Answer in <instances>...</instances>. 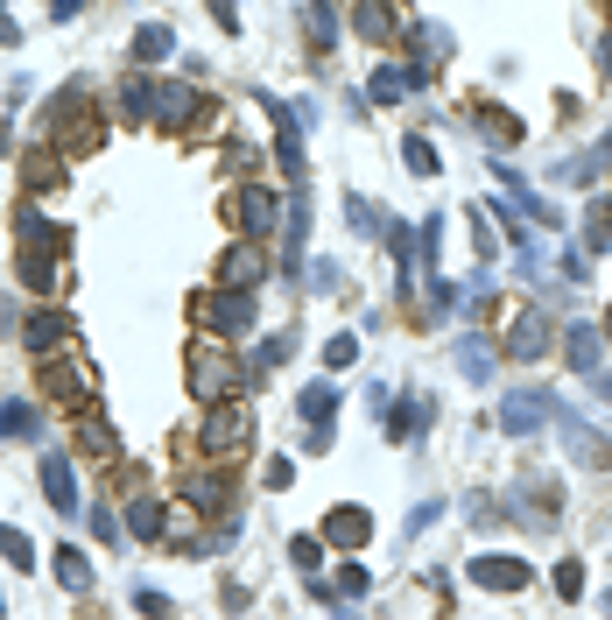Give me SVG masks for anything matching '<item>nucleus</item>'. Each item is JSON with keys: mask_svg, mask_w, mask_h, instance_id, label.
I'll list each match as a JSON object with an SVG mask.
<instances>
[{"mask_svg": "<svg viewBox=\"0 0 612 620\" xmlns=\"http://www.w3.org/2000/svg\"><path fill=\"white\" fill-rule=\"evenodd\" d=\"M240 374H247V367L226 352V338H218V346H212V338H198V346H190V360H184V381H190V395H198L204 409H212V402H233Z\"/></svg>", "mask_w": 612, "mask_h": 620, "instance_id": "1", "label": "nucleus"}, {"mask_svg": "<svg viewBox=\"0 0 612 620\" xmlns=\"http://www.w3.org/2000/svg\"><path fill=\"white\" fill-rule=\"evenodd\" d=\"M42 135L50 141H64L71 156H85V149H99V113H92V99H85V85H71V92H57L50 99V121H42Z\"/></svg>", "mask_w": 612, "mask_h": 620, "instance_id": "2", "label": "nucleus"}, {"mask_svg": "<svg viewBox=\"0 0 612 620\" xmlns=\"http://www.w3.org/2000/svg\"><path fill=\"white\" fill-rule=\"evenodd\" d=\"M42 395H50V402H64V409H92V402H99V374H92V360H85V352H64V346H57L50 360H42Z\"/></svg>", "mask_w": 612, "mask_h": 620, "instance_id": "3", "label": "nucleus"}, {"mask_svg": "<svg viewBox=\"0 0 612 620\" xmlns=\"http://www.w3.org/2000/svg\"><path fill=\"white\" fill-rule=\"evenodd\" d=\"M198 445L212 451L218 466H233V459H247V445H253V417L240 402H212V417H204V431H198Z\"/></svg>", "mask_w": 612, "mask_h": 620, "instance_id": "4", "label": "nucleus"}, {"mask_svg": "<svg viewBox=\"0 0 612 620\" xmlns=\"http://www.w3.org/2000/svg\"><path fill=\"white\" fill-rule=\"evenodd\" d=\"M282 204H289V198H275V190H261V184H240V190L226 198V219H233V233H240V240H267Z\"/></svg>", "mask_w": 612, "mask_h": 620, "instance_id": "5", "label": "nucleus"}, {"mask_svg": "<svg viewBox=\"0 0 612 620\" xmlns=\"http://www.w3.org/2000/svg\"><path fill=\"white\" fill-rule=\"evenodd\" d=\"M549 417H557V395H549V388H514V395H500V431H507V437H535Z\"/></svg>", "mask_w": 612, "mask_h": 620, "instance_id": "6", "label": "nucleus"}, {"mask_svg": "<svg viewBox=\"0 0 612 620\" xmlns=\"http://www.w3.org/2000/svg\"><path fill=\"white\" fill-rule=\"evenodd\" d=\"M261 107L275 113V162L289 184H303V121H296V107H282L275 92H261Z\"/></svg>", "mask_w": 612, "mask_h": 620, "instance_id": "7", "label": "nucleus"}, {"mask_svg": "<svg viewBox=\"0 0 612 620\" xmlns=\"http://www.w3.org/2000/svg\"><path fill=\"white\" fill-rule=\"evenodd\" d=\"M267 283V255H261V240H233L226 255H218V289H261Z\"/></svg>", "mask_w": 612, "mask_h": 620, "instance_id": "8", "label": "nucleus"}, {"mask_svg": "<svg viewBox=\"0 0 612 620\" xmlns=\"http://www.w3.org/2000/svg\"><path fill=\"white\" fill-rule=\"evenodd\" d=\"M296 409H303V423H310V437L303 445L310 451H332V417H338V381H310L303 395H296Z\"/></svg>", "mask_w": 612, "mask_h": 620, "instance_id": "9", "label": "nucleus"}, {"mask_svg": "<svg viewBox=\"0 0 612 620\" xmlns=\"http://www.w3.org/2000/svg\"><path fill=\"white\" fill-rule=\"evenodd\" d=\"M204 113V99H198V85H176V78H155V113L148 121L155 127H170V135H184L190 121Z\"/></svg>", "mask_w": 612, "mask_h": 620, "instance_id": "10", "label": "nucleus"}, {"mask_svg": "<svg viewBox=\"0 0 612 620\" xmlns=\"http://www.w3.org/2000/svg\"><path fill=\"white\" fill-rule=\"evenodd\" d=\"M198 318L212 324L218 338H240V332H253V297H247V289H218V297H198Z\"/></svg>", "mask_w": 612, "mask_h": 620, "instance_id": "11", "label": "nucleus"}, {"mask_svg": "<svg viewBox=\"0 0 612 620\" xmlns=\"http://www.w3.org/2000/svg\"><path fill=\"white\" fill-rule=\"evenodd\" d=\"M549 423H557V437H563V445L577 451V466H612V445H605L599 431H591L585 417H577L571 402H557V417H549Z\"/></svg>", "mask_w": 612, "mask_h": 620, "instance_id": "12", "label": "nucleus"}, {"mask_svg": "<svg viewBox=\"0 0 612 620\" xmlns=\"http://www.w3.org/2000/svg\"><path fill=\"white\" fill-rule=\"evenodd\" d=\"M352 36H366V42H401V36H409V14H401L395 0H360V8H352Z\"/></svg>", "mask_w": 612, "mask_h": 620, "instance_id": "13", "label": "nucleus"}, {"mask_svg": "<svg viewBox=\"0 0 612 620\" xmlns=\"http://www.w3.org/2000/svg\"><path fill=\"white\" fill-rule=\"evenodd\" d=\"M472 585H479V593H528L535 571L521 565V557H472Z\"/></svg>", "mask_w": 612, "mask_h": 620, "instance_id": "14", "label": "nucleus"}, {"mask_svg": "<svg viewBox=\"0 0 612 620\" xmlns=\"http://www.w3.org/2000/svg\"><path fill=\"white\" fill-rule=\"evenodd\" d=\"M549 352V318L542 310H514V324H507V360H542Z\"/></svg>", "mask_w": 612, "mask_h": 620, "instance_id": "15", "label": "nucleus"}, {"mask_svg": "<svg viewBox=\"0 0 612 620\" xmlns=\"http://www.w3.org/2000/svg\"><path fill=\"white\" fill-rule=\"evenodd\" d=\"M64 338H71V318H64V310H28V318H22V346L36 352V360H50Z\"/></svg>", "mask_w": 612, "mask_h": 620, "instance_id": "16", "label": "nucleus"}, {"mask_svg": "<svg viewBox=\"0 0 612 620\" xmlns=\"http://www.w3.org/2000/svg\"><path fill=\"white\" fill-rule=\"evenodd\" d=\"M415 92H423L415 64H380V71L366 78V99H373V107H401V99H415Z\"/></svg>", "mask_w": 612, "mask_h": 620, "instance_id": "17", "label": "nucleus"}, {"mask_svg": "<svg viewBox=\"0 0 612 620\" xmlns=\"http://www.w3.org/2000/svg\"><path fill=\"white\" fill-rule=\"evenodd\" d=\"M303 240H310V198L289 190V204H282V269H303Z\"/></svg>", "mask_w": 612, "mask_h": 620, "instance_id": "18", "label": "nucleus"}, {"mask_svg": "<svg viewBox=\"0 0 612 620\" xmlns=\"http://www.w3.org/2000/svg\"><path fill=\"white\" fill-rule=\"evenodd\" d=\"M14 269H22V289H36V297H50V289L64 283L57 247H14Z\"/></svg>", "mask_w": 612, "mask_h": 620, "instance_id": "19", "label": "nucleus"}, {"mask_svg": "<svg viewBox=\"0 0 612 620\" xmlns=\"http://www.w3.org/2000/svg\"><path fill=\"white\" fill-rule=\"evenodd\" d=\"M42 494H50L57 514H78V480H71V459H64V451H42Z\"/></svg>", "mask_w": 612, "mask_h": 620, "instance_id": "20", "label": "nucleus"}, {"mask_svg": "<svg viewBox=\"0 0 612 620\" xmlns=\"http://www.w3.org/2000/svg\"><path fill=\"white\" fill-rule=\"evenodd\" d=\"M324 536H332L338 550H360V543L373 536V514H366V508H352V500H346V508H332V514H324Z\"/></svg>", "mask_w": 612, "mask_h": 620, "instance_id": "21", "label": "nucleus"}, {"mask_svg": "<svg viewBox=\"0 0 612 620\" xmlns=\"http://www.w3.org/2000/svg\"><path fill=\"white\" fill-rule=\"evenodd\" d=\"M121 522H127V543H162V500L141 486V494L127 500V514H121Z\"/></svg>", "mask_w": 612, "mask_h": 620, "instance_id": "22", "label": "nucleus"}, {"mask_svg": "<svg viewBox=\"0 0 612 620\" xmlns=\"http://www.w3.org/2000/svg\"><path fill=\"white\" fill-rule=\"evenodd\" d=\"M409 36H415V78L429 85V71H437L444 57H451V28H437V22H415Z\"/></svg>", "mask_w": 612, "mask_h": 620, "instance_id": "23", "label": "nucleus"}, {"mask_svg": "<svg viewBox=\"0 0 612 620\" xmlns=\"http://www.w3.org/2000/svg\"><path fill=\"white\" fill-rule=\"evenodd\" d=\"M451 360H458V374H465V381H492V367H500V352H492L479 332H465V338L451 346Z\"/></svg>", "mask_w": 612, "mask_h": 620, "instance_id": "24", "label": "nucleus"}, {"mask_svg": "<svg viewBox=\"0 0 612 620\" xmlns=\"http://www.w3.org/2000/svg\"><path fill=\"white\" fill-rule=\"evenodd\" d=\"M563 352H571V367H577V374H599L605 332H591V324H571V332H563Z\"/></svg>", "mask_w": 612, "mask_h": 620, "instance_id": "25", "label": "nucleus"}, {"mask_svg": "<svg viewBox=\"0 0 612 620\" xmlns=\"http://www.w3.org/2000/svg\"><path fill=\"white\" fill-rule=\"evenodd\" d=\"M507 212H514V219H535V226H557V233H563V212H557L549 198H535L528 184H507Z\"/></svg>", "mask_w": 612, "mask_h": 620, "instance_id": "26", "label": "nucleus"}, {"mask_svg": "<svg viewBox=\"0 0 612 620\" xmlns=\"http://www.w3.org/2000/svg\"><path fill=\"white\" fill-rule=\"evenodd\" d=\"M423 423H429V402H395L380 417V431L395 437V445H415V437H423Z\"/></svg>", "mask_w": 612, "mask_h": 620, "instance_id": "27", "label": "nucleus"}, {"mask_svg": "<svg viewBox=\"0 0 612 620\" xmlns=\"http://www.w3.org/2000/svg\"><path fill=\"white\" fill-rule=\"evenodd\" d=\"M612 247V190L585 204V255H605Z\"/></svg>", "mask_w": 612, "mask_h": 620, "instance_id": "28", "label": "nucleus"}, {"mask_svg": "<svg viewBox=\"0 0 612 620\" xmlns=\"http://www.w3.org/2000/svg\"><path fill=\"white\" fill-rule=\"evenodd\" d=\"M22 184H28V190H57V184H64V156L28 149V162H22Z\"/></svg>", "mask_w": 612, "mask_h": 620, "instance_id": "29", "label": "nucleus"}, {"mask_svg": "<svg viewBox=\"0 0 612 620\" xmlns=\"http://www.w3.org/2000/svg\"><path fill=\"white\" fill-rule=\"evenodd\" d=\"M14 240H22V247H64V233H57L50 219L36 212V204H22V219H14Z\"/></svg>", "mask_w": 612, "mask_h": 620, "instance_id": "30", "label": "nucleus"}, {"mask_svg": "<svg viewBox=\"0 0 612 620\" xmlns=\"http://www.w3.org/2000/svg\"><path fill=\"white\" fill-rule=\"evenodd\" d=\"M50 571H57V585H64V593H92V565H85V550H57Z\"/></svg>", "mask_w": 612, "mask_h": 620, "instance_id": "31", "label": "nucleus"}, {"mask_svg": "<svg viewBox=\"0 0 612 620\" xmlns=\"http://www.w3.org/2000/svg\"><path fill=\"white\" fill-rule=\"evenodd\" d=\"M121 113L127 121H148V113H155V78H148V71H134L121 85Z\"/></svg>", "mask_w": 612, "mask_h": 620, "instance_id": "32", "label": "nucleus"}, {"mask_svg": "<svg viewBox=\"0 0 612 620\" xmlns=\"http://www.w3.org/2000/svg\"><path fill=\"white\" fill-rule=\"evenodd\" d=\"M296 352V332H275V338H261V346H253V360H247V374H275L282 360H289Z\"/></svg>", "mask_w": 612, "mask_h": 620, "instance_id": "33", "label": "nucleus"}, {"mask_svg": "<svg viewBox=\"0 0 612 620\" xmlns=\"http://www.w3.org/2000/svg\"><path fill=\"white\" fill-rule=\"evenodd\" d=\"M78 451H85V459H121V437L92 417V423H78Z\"/></svg>", "mask_w": 612, "mask_h": 620, "instance_id": "34", "label": "nucleus"}, {"mask_svg": "<svg viewBox=\"0 0 612 620\" xmlns=\"http://www.w3.org/2000/svg\"><path fill=\"white\" fill-rule=\"evenodd\" d=\"M557 508H563V494H549V480H528V486H521V514H528V522H549Z\"/></svg>", "mask_w": 612, "mask_h": 620, "instance_id": "35", "label": "nucleus"}, {"mask_svg": "<svg viewBox=\"0 0 612 620\" xmlns=\"http://www.w3.org/2000/svg\"><path fill=\"white\" fill-rule=\"evenodd\" d=\"M176 50V36H170V28H141V36H134V64H162V57H170Z\"/></svg>", "mask_w": 612, "mask_h": 620, "instance_id": "36", "label": "nucleus"}, {"mask_svg": "<svg viewBox=\"0 0 612 620\" xmlns=\"http://www.w3.org/2000/svg\"><path fill=\"white\" fill-rule=\"evenodd\" d=\"M190 500H198V508H226L233 480H226V472H198V480H190Z\"/></svg>", "mask_w": 612, "mask_h": 620, "instance_id": "37", "label": "nucleus"}, {"mask_svg": "<svg viewBox=\"0 0 612 620\" xmlns=\"http://www.w3.org/2000/svg\"><path fill=\"white\" fill-rule=\"evenodd\" d=\"M479 127H486L492 141H500V149H514V141H521V121H514L507 107H479Z\"/></svg>", "mask_w": 612, "mask_h": 620, "instance_id": "38", "label": "nucleus"}, {"mask_svg": "<svg viewBox=\"0 0 612 620\" xmlns=\"http://www.w3.org/2000/svg\"><path fill=\"white\" fill-rule=\"evenodd\" d=\"M401 162H409L415 176H437V170H444V156L429 149V135H409V141H401Z\"/></svg>", "mask_w": 612, "mask_h": 620, "instance_id": "39", "label": "nucleus"}, {"mask_svg": "<svg viewBox=\"0 0 612 620\" xmlns=\"http://www.w3.org/2000/svg\"><path fill=\"white\" fill-rule=\"evenodd\" d=\"M0 557H8L14 571H36V543H28V536H22V529H14V522L0 529Z\"/></svg>", "mask_w": 612, "mask_h": 620, "instance_id": "40", "label": "nucleus"}, {"mask_svg": "<svg viewBox=\"0 0 612 620\" xmlns=\"http://www.w3.org/2000/svg\"><path fill=\"white\" fill-rule=\"evenodd\" d=\"M0 437H36V409L28 402H0Z\"/></svg>", "mask_w": 612, "mask_h": 620, "instance_id": "41", "label": "nucleus"}, {"mask_svg": "<svg viewBox=\"0 0 612 620\" xmlns=\"http://www.w3.org/2000/svg\"><path fill=\"white\" fill-rule=\"evenodd\" d=\"M605 170V156L591 149V156H571V162H557V184H591V176Z\"/></svg>", "mask_w": 612, "mask_h": 620, "instance_id": "42", "label": "nucleus"}, {"mask_svg": "<svg viewBox=\"0 0 612 620\" xmlns=\"http://www.w3.org/2000/svg\"><path fill=\"white\" fill-rule=\"evenodd\" d=\"M289 565L303 571V579H317V565H324V543H317V536H296V543H289Z\"/></svg>", "mask_w": 612, "mask_h": 620, "instance_id": "43", "label": "nucleus"}, {"mask_svg": "<svg viewBox=\"0 0 612 620\" xmlns=\"http://www.w3.org/2000/svg\"><path fill=\"white\" fill-rule=\"evenodd\" d=\"M577 593H585V565L563 557V565H557V599H577Z\"/></svg>", "mask_w": 612, "mask_h": 620, "instance_id": "44", "label": "nucleus"}, {"mask_svg": "<svg viewBox=\"0 0 612 620\" xmlns=\"http://www.w3.org/2000/svg\"><path fill=\"white\" fill-rule=\"evenodd\" d=\"M352 352H360V332H338L332 346H324V367L338 374V367H352Z\"/></svg>", "mask_w": 612, "mask_h": 620, "instance_id": "45", "label": "nucleus"}, {"mask_svg": "<svg viewBox=\"0 0 612 620\" xmlns=\"http://www.w3.org/2000/svg\"><path fill=\"white\" fill-rule=\"evenodd\" d=\"M92 529H99V536H107V543H127V522H121V514L107 508V500H99V508H92Z\"/></svg>", "mask_w": 612, "mask_h": 620, "instance_id": "46", "label": "nucleus"}, {"mask_svg": "<svg viewBox=\"0 0 612 620\" xmlns=\"http://www.w3.org/2000/svg\"><path fill=\"white\" fill-rule=\"evenodd\" d=\"M346 219H352V226H360V233H380V226H387V219H380V212H373V204H366V198H346Z\"/></svg>", "mask_w": 612, "mask_h": 620, "instance_id": "47", "label": "nucleus"}, {"mask_svg": "<svg viewBox=\"0 0 612 620\" xmlns=\"http://www.w3.org/2000/svg\"><path fill=\"white\" fill-rule=\"evenodd\" d=\"M134 607H141L148 620H170V599H162L155 585H134Z\"/></svg>", "mask_w": 612, "mask_h": 620, "instance_id": "48", "label": "nucleus"}, {"mask_svg": "<svg viewBox=\"0 0 612 620\" xmlns=\"http://www.w3.org/2000/svg\"><path fill=\"white\" fill-rule=\"evenodd\" d=\"M332 593H338V599H366V571H360V565H346V571H338V585H332Z\"/></svg>", "mask_w": 612, "mask_h": 620, "instance_id": "49", "label": "nucleus"}, {"mask_svg": "<svg viewBox=\"0 0 612 620\" xmlns=\"http://www.w3.org/2000/svg\"><path fill=\"white\" fill-rule=\"evenodd\" d=\"M472 247H479V261H492V219H486V212L472 219Z\"/></svg>", "mask_w": 612, "mask_h": 620, "instance_id": "50", "label": "nucleus"}, {"mask_svg": "<svg viewBox=\"0 0 612 620\" xmlns=\"http://www.w3.org/2000/svg\"><path fill=\"white\" fill-rule=\"evenodd\" d=\"M267 486H275V494H282V486H296V466L289 459H267Z\"/></svg>", "mask_w": 612, "mask_h": 620, "instance_id": "51", "label": "nucleus"}, {"mask_svg": "<svg viewBox=\"0 0 612 620\" xmlns=\"http://www.w3.org/2000/svg\"><path fill=\"white\" fill-rule=\"evenodd\" d=\"M212 14H218V28H226V36L240 28V0H212Z\"/></svg>", "mask_w": 612, "mask_h": 620, "instance_id": "52", "label": "nucleus"}, {"mask_svg": "<svg viewBox=\"0 0 612 620\" xmlns=\"http://www.w3.org/2000/svg\"><path fill=\"white\" fill-rule=\"evenodd\" d=\"M437 514H444V508H437V500H423V508H415V514H409V536H423V529H429V522H437Z\"/></svg>", "mask_w": 612, "mask_h": 620, "instance_id": "53", "label": "nucleus"}, {"mask_svg": "<svg viewBox=\"0 0 612 620\" xmlns=\"http://www.w3.org/2000/svg\"><path fill=\"white\" fill-rule=\"evenodd\" d=\"M0 332H22V303L14 297H0Z\"/></svg>", "mask_w": 612, "mask_h": 620, "instance_id": "54", "label": "nucleus"}, {"mask_svg": "<svg viewBox=\"0 0 612 620\" xmlns=\"http://www.w3.org/2000/svg\"><path fill=\"white\" fill-rule=\"evenodd\" d=\"M0 42H22V28L8 22V0H0Z\"/></svg>", "mask_w": 612, "mask_h": 620, "instance_id": "55", "label": "nucleus"}, {"mask_svg": "<svg viewBox=\"0 0 612 620\" xmlns=\"http://www.w3.org/2000/svg\"><path fill=\"white\" fill-rule=\"evenodd\" d=\"M50 14H57V22H71V14H78V0H50Z\"/></svg>", "mask_w": 612, "mask_h": 620, "instance_id": "56", "label": "nucleus"}, {"mask_svg": "<svg viewBox=\"0 0 612 620\" xmlns=\"http://www.w3.org/2000/svg\"><path fill=\"white\" fill-rule=\"evenodd\" d=\"M591 388H599V395H605V402H612V374H591Z\"/></svg>", "mask_w": 612, "mask_h": 620, "instance_id": "57", "label": "nucleus"}, {"mask_svg": "<svg viewBox=\"0 0 612 620\" xmlns=\"http://www.w3.org/2000/svg\"><path fill=\"white\" fill-rule=\"evenodd\" d=\"M599 332H605V338H612V310H605V324H599Z\"/></svg>", "mask_w": 612, "mask_h": 620, "instance_id": "58", "label": "nucleus"}, {"mask_svg": "<svg viewBox=\"0 0 612 620\" xmlns=\"http://www.w3.org/2000/svg\"><path fill=\"white\" fill-rule=\"evenodd\" d=\"M605 71H612V36H605Z\"/></svg>", "mask_w": 612, "mask_h": 620, "instance_id": "59", "label": "nucleus"}, {"mask_svg": "<svg viewBox=\"0 0 612 620\" xmlns=\"http://www.w3.org/2000/svg\"><path fill=\"white\" fill-rule=\"evenodd\" d=\"M605 620H612V593H605Z\"/></svg>", "mask_w": 612, "mask_h": 620, "instance_id": "60", "label": "nucleus"}, {"mask_svg": "<svg viewBox=\"0 0 612 620\" xmlns=\"http://www.w3.org/2000/svg\"><path fill=\"white\" fill-rule=\"evenodd\" d=\"M0 613H8V607H0Z\"/></svg>", "mask_w": 612, "mask_h": 620, "instance_id": "61", "label": "nucleus"}]
</instances>
